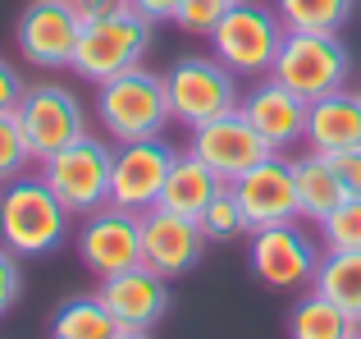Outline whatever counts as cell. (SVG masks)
<instances>
[{"label": "cell", "mask_w": 361, "mask_h": 339, "mask_svg": "<svg viewBox=\"0 0 361 339\" xmlns=\"http://www.w3.org/2000/svg\"><path fill=\"white\" fill-rule=\"evenodd\" d=\"M23 92L27 88H23V78H18V69L0 60V115H14L18 101H23Z\"/></svg>", "instance_id": "1f68e13d"}, {"label": "cell", "mask_w": 361, "mask_h": 339, "mask_svg": "<svg viewBox=\"0 0 361 339\" xmlns=\"http://www.w3.org/2000/svg\"><path fill=\"white\" fill-rule=\"evenodd\" d=\"M151 28L142 14H115L101 23H82L78 32V51H73L69 69L87 83H110L115 73H128L142 64V55L151 51Z\"/></svg>", "instance_id": "52a82bcc"}, {"label": "cell", "mask_w": 361, "mask_h": 339, "mask_svg": "<svg viewBox=\"0 0 361 339\" xmlns=\"http://www.w3.org/2000/svg\"><path fill=\"white\" fill-rule=\"evenodd\" d=\"M73 215L46 188L42 174H18L0 184V243L14 257H46L69 239Z\"/></svg>", "instance_id": "6da1fadb"}, {"label": "cell", "mask_w": 361, "mask_h": 339, "mask_svg": "<svg viewBox=\"0 0 361 339\" xmlns=\"http://www.w3.org/2000/svg\"><path fill=\"white\" fill-rule=\"evenodd\" d=\"M283 32H288V28H283V18L274 14L270 5H261V0H238V5L220 18V28L211 32V46H215V60L229 73H238V78H261V73H270L274 55H279Z\"/></svg>", "instance_id": "5b68a950"}, {"label": "cell", "mask_w": 361, "mask_h": 339, "mask_svg": "<svg viewBox=\"0 0 361 339\" xmlns=\"http://www.w3.org/2000/svg\"><path fill=\"white\" fill-rule=\"evenodd\" d=\"M110 170H115V147L106 138L82 133L78 143L60 147L42 161V179L69 215H92L110 202Z\"/></svg>", "instance_id": "277c9868"}, {"label": "cell", "mask_w": 361, "mask_h": 339, "mask_svg": "<svg viewBox=\"0 0 361 339\" xmlns=\"http://www.w3.org/2000/svg\"><path fill=\"white\" fill-rule=\"evenodd\" d=\"M293 179H298V215H307V220H316V225L348 197L343 184H338V174H334V161L320 156V152L298 156V161H293Z\"/></svg>", "instance_id": "ffe728a7"}, {"label": "cell", "mask_w": 361, "mask_h": 339, "mask_svg": "<svg viewBox=\"0 0 361 339\" xmlns=\"http://www.w3.org/2000/svg\"><path fill=\"white\" fill-rule=\"evenodd\" d=\"M320 234H325V248H361V197H343L320 220Z\"/></svg>", "instance_id": "4316f807"}, {"label": "cell", "mask_w": 361, "mask_h": 339, "mask_svg": "<svg viewBox=\"0 0 361 339\" xmlns=\"http://www.w3.org/2000/svg\"><path fill=\"white\" fill-rule=\"evenodd\" d=\"M174 147L165 138H137V143L115 147V170H110V202L123 211H151L160 202V188L174 165Z\"/></svg>", "instance_id": "8fae6325"}, {"label": "cell", "mask_w": 361, "mask_h": 339, "mask_svg": "<svg viewBox=\"0 0 361 339\" xmlns=\"http://www.w3.org/2000/svg\"><path fill=\"white\" fill-rule=\"evenodd\" d=\"M188 152L211 165L224 184H233V179L247 174L252 165H261L265 156H274L270 147L261 143V133L243 119V110H224V115L197 124L192 138H188Z\"/></svg>", "instance_id": "4fadbf2b"}, {"label": "cell", "mask_w": 361, "mask_h": 339, "mask_svg": "<svg viewBox=\"0 0 361 339\" xmlns=\"http://www.w3.org/2000/svg\"><path fill=\"white\" fill-rule=\"evenodd\" d=\"M14 115H18V124H23L27 143H32L37 161L55 156L60 147L78 143V138L87 133V110H82V101L73 97L69 88H60V83H37V88H27Z\"/></svg>", "instance_id": "30bf717a"}, {"label": "cell", "mask_w": 361, "mask_h": 339, "mask_svg": "<svg viewBox=\"0 0 361 339\" xmlns=\"http://www.w3.org/2000/svg\"><path fill=\"white\" fill-rule=\"evenodd\" d=\"M178 5H183V0H128V9L142 14L147 23H165V18H174Z\"/></svg>", "instance_id": "d6a6232c"}, {"label": "cell", "mask_w": 361, "mask_h": 339, "mask_svg": "<svg viewBox=\"0 0 361 339\" xmlns=\"http://www.w3.org/2000/svg\"><path fill=\"white\" fill-rule=\"evenodd\" d=\"M165 97H169V119L192 133L197 124L238 110V73H229L215 55H183L165 73Z\"/></svg>", "instance_id": "8992f818"}, {"label": "cell", "mask_w": 361, "mask_h": 339, "mask_svg": "<svg viewBox=\"0 0 361 339\" xmlns=\"http://www.w3.org/2000/svg\"><path fill=\"white\" fill-rule=\"evenodd\" d=\"M78 32L82 23L69 0H32L18 14L14 42L23 51V60L37 64V69H69L73 51H78Z\"/></svg>", "instance_id": "7c38bea8"}, {"label": "cell", "mask_w": 361, "mask_h": 339, "mask_svg": "<svg viewBox=\"0 0 361 339\" xmlns=\"http://www.w3.org/2000/svg\"><path fill=\"white\" fill-rule=\"evenodd\" d=\"M316 266H320V252L307 239V230H298V220L252 230V275L265 289H274V294L307 289L316 280Z\"/></svg>", "instance_id": "ba28073f"}, {"label": "cell", "mask_w": 361, "mask_h": 339, "mask_svg": "<svg viewBox=\"0 0 361 339\" xmlns=\"http://www.w3.org/2000/svg\"><path fill=\"white\" fill-rule=\"evenodd\" d=\"M353 339H361V316H353Z\"/></svg>", "instance_id": "e575fe53"}, {"label": "cell", "mask_w": 361, "mask_h": 339, "mask_svg": "<svg viewBox=\"0 0 361 339\" xmlns=\"http://www.w3.org/2000/svg\"><path fill=\"white\" fill-rule=\"evenodd\" d=\"M357 97H361V88H357Z\"/></svg>", "instance_id": "d590c367"}, {"label": "cell", "mask_w": 361, "mask_h": 339, "mask_svg": "<svg viewBox=\"0 0 361 339\" xmlns=\"http://www.w3.org/2000/svg\"><path fill=\"white\" fill-rule=\"evenodd\" d=\"M27 161H37V156H32V143H27L18 115H0V184L27 174Z\"/></svg>", "instance_id": "484cf974"}, {"label": "cell", "mask_w": 361, "mask_h": 339, "mask_svg": "<svg viewBox=\"0 0 361 339\" xmlns=\"http://www.w3.org/2000/svg\"><path fill=\"white\" fill-rule=\"evenodd\" d=\"M288 335H293V339H353V316L311 289V294L302 298L298 307H293Z\"/></svg>", "instance_id": "603a6c76"}, {"label": "cell", "mask_w": 361, "mask_h": 339, "mask_svg": "<svg viewBox=\"0 0 361 339\" xmlns=\"http://www.w3.org/2000/svg\"><path fill=\"white\" fill-rule=\"evenodd\" d=\"M18 294H23V270H18V257L0 243V316L18 303Z\"/></svg>", "instance_id": "f1b7e54d"}, {"label": "cell", "mask_w": 361, "mask_h": 339, "mask_svg": "<svg viewBox=\"0 0 361 339\" xmlns=\"http://www.w3.org/2000/svg\"><path fill=\"white\" fill-rule=\"evenodd\" d=\"M101 303L110 307L119 331L151 335L169 312V285L151 266H133V270H119V275L101 280Z\"/></svg>", "instance_id": "2e32d148"}, {"label": "cell", "mask_w": 361, "mask_h": 339, "mask_svg": "<svg viewBox=\"0 0 361 339\" xmlns=\"http://www.w3.org/2000/svg\"><path fill=\"white\" fill-rule=\"evenodd\" d=\"M115 339H151V335H137V331H123V335H115Z\"/></svg>", "instance_id": "836d02e7"}, {"label": "cell", "mask_w": 361, "mask_h": 339, "mask_svg": "<svg viewBox=\"0 0 361 339\" xmlns=\"http://www.w3.org/2000/svg\"><path fill=\"white\" fill-rule=\"evenodd\" d=\"M329 161H334V174H338V184H343V193L361 197V147L338 152V156H329Z\"/></svg>", "instance_id": "f546056e"}, {"label": "cell", "mask_w": 361, "mask_h": 339, "mask_svg": "<svg viewBox=\"0 0 361 339\" xmlns=\"http://www.w3.org/2000/svg\"><path fill=\"white\" fill-rule=\"evenodd\" d=\"M229 188L252 230L298 220V179H293V161H283V156H265L261 165L233 179Z\"/></svg>", "instance_id": "5bb4252c"}, {"label": "cell", "mask_w": 361, "mask_h": 339, "mask_svg": "<svg viewBox=\"0 0 361 339\" xmlns=\"http://www.w3.org/2000/svg\"><path fill=\"white\" fill-rule=\"evenodd\" d=\"M357 0H274V14L288 32H338L353 18Z\"/></svg>", "instance_id": "cb8c5ba5"}, {"label": "cell", "mask_w": 361, "mask_h": 339, "mask_svg": "<svg viewBox=\"0 0 361 339\" xmlns=\"http://www.w3.org/2000/svg\"><path fill=\"white\" fill-rule=\"evenodd\" d=\"M233 5H238V0H183L178 14H174V23L183 28V32H192V37H211Z\"/></svg>", "instance_id": "83f0119b"}, {"label": "cell", "mask_w": 361, "mask_h": 339, "mask_svg": "<svg viewBox=\"0 0 361 339\" xmlns=\"http://www.w3.org/2000/svg\"><path fill=\"white\" fill-rule=\"evenodd\" d=\"M348 73H353V55L338 42V32H283V46L265 78H274L311 106V101L348 88Z\"/></svg>", "instance_id": "3957f363"}, {"label": "cell", "mask_w": 361, "mask_h": 339, "mask_svg": "<svg viewBox=\"0 0 361 339\" xmlns=\"http://www.w3.org/2000/svg\"><path fill=\"white\" fill-rule=\"evenodd\" d=\"M311 289L343 307L348 316H361V248H329L316 266Z\"/></svg>", "instance_id": "44dd1931"}, {"label": "cell", "mask_w": 361, "mask_h": 339, "mask_svg": "<svg viewBox=\"0 0 361 339\" xmlns=\"http://www.w3.org/2000/svg\"><path fill=\"white\" fill-rule=\"evenodd\" d=\"M307 147L320 156H338L361 147V97L348 88L307 106Z\"/></svg>", "instance_id": "ac0fdd59"}, {"label": "cell", "mask_w": 361, "mask_h": 339, "mask_svg": "<svg viewBox=\"0 0 361 339\" xmlns=\"http://www.w3.org/2000/svg\"><path fill=\"white\" fill-rule=\"evenodd\" d=\"M206 252V234L197 220L165 206H151L142 211V266H151L156 275H183L202 261Z\"/></svg>", "instance_id": "9a60e30c"}, {"label": "cell", "mask_w": 361, "mask_h": 339, "mask_svg": "<svg viewBox=\"0 0 361 339\" xmlns=\"http://www.w3.org/2000/svg\"><path fill=\"white\" fill-rule=\"evenodd\" d=\"M220 188H229V184H224V179L215 174L206 161H197V156L188 152V156H174V165H169V179H165V188H160V202L156 206L197 220V215L215 202Z\"/></svg>", "instance_id": "d6986e66"}, {"label": "cell", "mask_w": 361, "mask_h": 339, "mask_svg": "<svg viewBox=\"0 0 361 339\" xmlns=\"http://www.w3.org/2000/svg\"><path fill=\"white\" fill-rule=\"evenodd\" d=\"M97 119L115 143H137V138H160L169 119V97H165V73L151 69H128L115 73L110 83H97Z\"/></svg>", "instance_id": "7a4b0ae2"}, {"label": "cell", "mask_w": 361, "mask_h": 339, "mask_svg": "<svg viewBox=\"0 0 361 339\" xmlns=\"http://www.w3.org/2000/svg\"><path fill=\"white\" fill-rule=\"evenodd\" d=\"M238 110H243L247 124L261 133V143L270 147L274 156L288 152V147H298V143H307V101L293 97L288 88H279L274 78L256 83L252 92H243Z\"/></svg>", "instance_id": "e0dca14e"}, {"label": "cell", "mask_w": 361, "mask_h": 339, "mask_svg": "<svg viewBox=\"0 0 361 339\" xmlns=\"http://www.w3.org/2000/svg\"><path fill=\"white\" fill-rule=\"evenodd\" d=\"M78 23H101V18H115V14H128V0H69Z\"/></svg>", "instance_id": "4dcf8cb0"}, {"label": "cell", "mask_w": 361, "mask_h": 339, "mask_svg": "<svg viewBox=\"0 0 361 339\" xmlns=\"http://www.w3.org/2000/svg\"><path fill=\"white\" fill-rule=\"evenodd\" d=\"M197 225H202L206 243H229V239L252 234V225H247V215H243L238 197H233V188H220V193H215V202L197 215Z\"/></svg>", "instance_id": "d4e9b609"}, {"label": "cell", "mask_w": 361, "mask_h": 339, "mask_svg": "<svg viewBox=\"0 0 361 339\" xmlns=\"http://www.w3.org/2000/svg\"><path fill=\"white\" fill-rule=\"evenodd\" d=\"M78 257L97 280L142 266V215L106 202L101 211L82 215L78 225Z\"/></svg>", "instance_id": "9c48e42d"}, {"label": "cell", "mask_w": 361, "mask_h": 339, "mask_svg": "<svg viewBox=\"0 0 361 339\" xmlns=\"http://www.w3.org/2000/svg\"><path fill=\"white\" fill-rule=\"evenodd\" d=\"M115 335H123V331L110 316V307L101 303V294L64 298L51 316V339H115Z\"/></svg>", "instance_id": "7402d4cb"}]
</instances>
